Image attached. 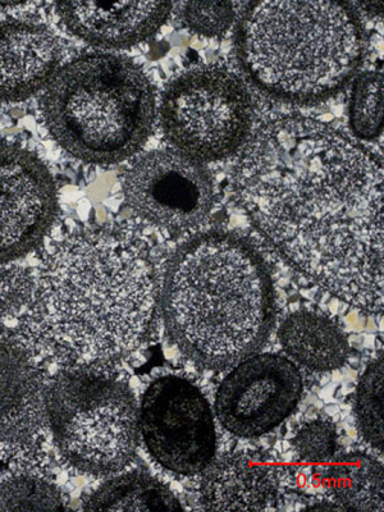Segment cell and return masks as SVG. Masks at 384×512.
<instances>
[{
    "mask_svg": "<svg viewBox=\"0 0 384 512\" xmlns=\"http://www.w3.org/2000/svg\"><path fill=\"white\" fill-rule=\"evenodd\" d=\"M122 189L128 208L137 217L168 232L198 226L214 205L209 173L195 160L164 150L132 160Z\"/></svg>",
    "mask_w": 384,
    "mask_h": 512,
    "instance_id": "obj_9",
    "label": "cell"
},
{
    "mask_svg": "<svg viewBox=\"0 0 384 512\" xmlns=\"http://www.w3.org/2000/svg\"><path fill=\"white\" fill-rule=\"evenodd\" d=\"M201 501L210 511L276 510V475L262 457L233 452L218 460L205 475Z\"/></svg>",
    "mask_w": 384,
    "mask_h": 512,
    "instance_id": "obj_15",
    "label": "cell"
},
{
    "mask_svg": "<svg viewBox=\"0 0 384 512\" xmlns=\"http://www.w3.org/2000/svg\"><path fill=\"white\" fill-rule=\"evenodd\" d=\"M383 354L365 370L356 393V418L364 440L383 452Z\"/></svg>",
    "mask_w": 384,
    "mask_h": 512,
    "instance_id": "obj_20",
    "label": "cell"
},
{
    "mask_svg": "<svg viewBox=\"0 0 384 512\" xmlns=\"http://www.w3.org/2000/svg\"><path fill=\"white\" fill-rule=\"evenodd\" d=\"M59 18L77 38L94 47L122 49L153 36L172 11L168 2H62Z\"/></svg>",
    "mask_w": 384,
    "mask_h": 512,
    "instance_id": "obj_13",
    "label": "cell"
},
{
    "mask_svg": "<svg viewBox=\"0 0 384 512\" xmlns=\"http://www.w3.org/2000/svg\"><path fill=\"white\" fill-rule=\"evenodd\" d=\"M337 434L326 420H313L305 424L294 438L297 455L305 461H324L336 450Z\"/></svg>",
    "mask_w": 384,
    "mask_h": 512,
    "instance_id": "obj_24",
    "label": "cell"
},
{
    "mask_svg": "<svg viewBox=\"0 0 384 512\" xmlns=\"http://www.w3.org/2000/svg\"><path fill=\"white\" fill-rule=\"evenodd\" d=\"M185 24L203 36H219L230 29L235 20V4L231 2H189L184 4Z\"/></svg>",
    "mask_w": 384,
    "mask_h": 512,
    "instance_id": "obj_23",
    "label": "cell"
},
{
    "mask_svg": "<svg viewBox=\"0 0 384 512\" xmlns=\"http://www.w3.org/2000/svg\"><path fill=\"white\" fill-rule=\"evenodd\" d=\"M36 290V280L25 269L0 272V322L21 318L29 308Z\"/></svg>",
    "mask_w": 384,
    "mask_h": 512,
    "instance_id": "obj_22",
    "label": "cell"
},
{
    "mask_svg": "<svg viewBox=\"0 0 384 512\" xmlns=\"http://www.w3.org/2000/svg\"><path fill=\"white\" fill-rule=\"evenodd\" d=\"M139 427L150 455L173 473L203 472L216 454L212 410L187 379L167 376L150 384L141 402Z\"/></svg>",
    "mask_w": 384,
    "mask_h": 512,
    "instance_id": "obj_8",
    "label": "cell"
},
{
    "mask_svg": "<svg viewBox=\"0 0 384 512\" xmlns=\"http://www.w3.org/2000/svg\"><path fill=\"white\" fill-rule=\"evenodd\" d=\"M43 116L50 135L72 157L120 163L139 152L153 130V85L130 58L86 54L49 82Z\"/></svg>",
    "mask_w": 384,
    "mask_h": 512,
    "instance_id": "obj_5",
    "label": "cell"
},
{
    "mask_svg": "<svg viewBox=\"0 0 384 512\" xmlns=\"http://www.w3.org/2000/svg\"><path fill=\"white\" fill-rule=\"evenodd\" d=\"M67 510L61 491L49 480L24 470L0 478V511Z\"/></svg>",
    "mask_w": 384,
    "mask_h": 512,
    "instance_id": "obj_19",
    "label": "cell"
},
{
    "mask_svg": "<svg viewBox=\"0 0 384 512\" xmlns=\"http://www.w3.org/2000/svg\"><path fill=\"white\" fill-rule=\"evenodd\" d=\"M86 511H184L171 489L152 475L135 472L108 480L85 502Z\"/></svg>",
    "mask_w": 384,
    "mask_h": 512,
    "instance_id": "obj_17",
    "label": "cell"
},
{
    "mask_svg": "<svg viewBox=\"0 0 384 512\" xmlns=\"http://www.w3.org/2000/svg\"><path fill=\"white\" fill-rule=\"evenodd\" d=\"M324 482L344 510H384L383 468L368 456L341 457L328 470Z\"/></svg>",
    "mask_w": 384,
    "mask_h": 512,
    "instance_id": "obj_18",
    "label": "cell"
},
{
    "mask_svg": "<svg viewBox=\"0 0 384 512\" xmlns=\"http://www.w3.org/2000/svg\"><path fill=\"white\" fill-rule=\"evenodd\" d=\"M236 189L268 239L320 286L383 312V169L350 137L300 116L260 128Z\"/></svg>",
    "mask_w": 384,
    "mask_h": 512,
    "instance_id": "obj_1",
    "label": "cell"
},
{
    "mask_svg": "<svg viewBox=\"0 0 384 512\" xmlns=\"http://www.w3.org/2000/svg\"><path fill=\"white\" fill-rule=\"evenodd\" d=\"M253 104L239 77L226 68L201 66L168 85L160 105L164 136L195 162L230 157L248 136Z\"/></svg>",
    "mask_w": 384,
    "mask_h": 512,
    "instance_id": "obj_7",
    "label": "cell"
},
{
    "mask_svg": "<svg viewBox=\"0 0 384 512\" xmlns=\"http://www.w3.org/2000/svg\"><path fill=\"white\" fill-rule=\"evenodd\" d=\"M50 437L76 472L108 475L135 454L139 416L121 379L93 365L67 367L45 390Z\"/></svg>",
    "mask_w": 384,
    "mask_h": 512,
    "instance_id": "obj_6",
    "label": "cell"
},
{
    "mask_svg": "<svg viewBox=\"0 0 384 512\" xmlns=\"http://www.w3.org/2000/svg\"><path fill=\"white\" fill-rule=\"evenodd\" d=\"M280 338L292 358L317 372L342 367L349 355V342L337 324L306 310L291 314L283 322Z\"/></svg>",
    "mask_w": 384,
    "mask_h": 512,
    "instance_id": "obj_16",
    "label": "cell"
},
{
    "mask_svg": "<svg viewBox=\"0 0 384 512\" xmlns=\"http://www.w3.org/2000/svg\"><path fill=\"white\" fill-rule=\"evenodd\" d=\"M52 173L21 146L0 144V264L29 254L57 217Z\"/></svg>",
    "mask_w": 384,
    "mask_h": 512,
    "instance_id": "obj_11",
    "label": "cell"
},
{
    "mask_svg": "<svg viewBox=\"0 0 384 512\" xmlns=\"http://www.w3.org/2000/svg\"><path fill=\"white\" fill-rule=\"evenodd\" d=\"M303 379L290 360L273 354L242 361L219 387L216 413L228 432L258 437L278 427L294 411Z\"/></svg>",
    "mask_w": 384,
    "mask_h": 512,
    "instance_id": "obj_10",
    "label": "cell"
},
{
    "mask_svg": "<svg viewBox=\"0 0 384 512\" xmlns=\"http://www.w3.org/2000/svg\"><path fill=\"white\" fill-rule=\"evenodd\" d=\"M242 63L268 94L312 103L344 88L363 57V32L341 2L253 3L242 21Z\"/></svg>",
    "mask_w": 384,
    "mask_h": 512,
    "instance_id": "obj_4",
    "label": "cell"
},
{
    "mask_svg": "<svg viewBox=\"0 0 384 512\" xmlns=\"http://www.w3.org/2000/svg\"><path fill=\"white\" fill-rule=\"evenodd\" d=\"M43 377L20 347L0 338V459L38 469L48 455Z\"/></svg>",
    "mask_w": 384,
    "mask_h": 512,
    "instance_id": "obj_12",
    "label": "cell"
},
{
    "mask_svg": "<svg viewBox=\"0 0 384 512\" xmlns=\"http://www.w3.org/2000/svg\"><path fill=\"white\" fill-rule=\"evenodd\" d=\"M352 130L361 139H374L383 128V75L364 73L356 81L350 104Z\"/></svg>",
    "mask_w": 384,
    "mask_h": 512,
    "instance_id": "obj_21",
    "label": "cell"
},
{
    "mask_svg": "<svg viewBox=\"0 0 384 512\" xmlns=\"http://www.w3.org/2000/svg\"><path fill=\"white\" fill-rule=\"evenodd\" d=\"M173 342L208 369L231 367L263 345L273 322L267 268L240 237L212 232L177 251L163 287Z\"/></svg>",
    "mask_w": 384,
    "mask_h": 512,
    "instance_id": "obj_3",
    "label": "cell"
},
{
    "mask_svg": "<svg viewBox=\"0 0 384 512\" xmlns=\"http://www.w3.org/2000/svg\"><path fill=\"white\" fill-rule=\"evenodd\" d=\"M61 47L47 27L21 20L0 21V103L29 99L56 75Z\"/></svg>",
    "mask_w": 384,
    "mask_h": 512,
    "instance_id": "obj_14",
    "label": "cell"
},
{
    "mask_svg": "<svg viewBox=\"0 0 384 512\" xmlns=\"http://www.w3.org/2000/svg\"><path fill=\"white\" fill-rule=\"evenodd\" d=\"M154 306V271L143 248L120 233L82 231L44 260L20 328L66 367L93 365L139 344Z\"/></svg>",
    "mask_w": 384,
    "mask_h": 512,
    "instance_id": "obj_2",
    "label": "cell"
}]
</instances>
